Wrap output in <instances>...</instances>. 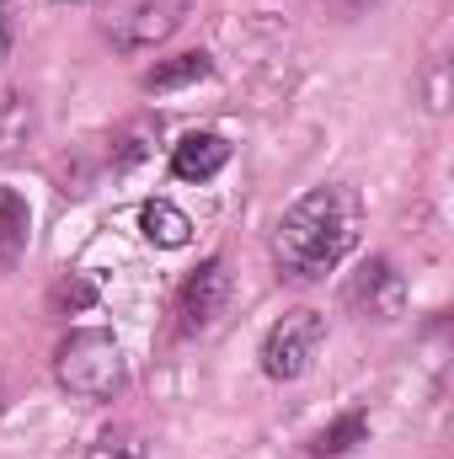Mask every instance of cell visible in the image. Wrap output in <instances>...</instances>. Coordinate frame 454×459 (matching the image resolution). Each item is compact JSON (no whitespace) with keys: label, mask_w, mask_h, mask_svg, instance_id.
I'll use <instances>...</instances> for the list:
<instances>
[{"label":"cell","mask_w":454,"mask_h":459,"mask_svg":"<svg viewBox=\"0 0 454 459\" xmlns=\"http://www.w3.org/2000/svg\"><path fill=\"white\" fill-rule=\"evenodd\" d=\"M0 417H5V385H0Z\"/></svg>","instance_id":"cell-18"},{"label":"cell","mask_w":454,"mask_h":459,"mask_svg":"<svg viewBox=\"0 0 454 459\" xmlns=\"http://www.w3.org/2000/svg\"><path fill=\"white\" fill-rule=\"evenodd\" d=\"M230 294H235V278H230L225 256L198 262V267L182 278V289H177V332H182V337L209 332V326L230 310Z\"/></svg>","instance_id":"cell-5"},{"label":"cell","mask_w":454,"mask_h":459,"mask_svg":"<svg viewBox=\"0 0 454 459\" xmlns=\"http://www.w3.org/2000/svg\"><path fill=\"white\" fill-rule=\"evenodd\" d=\"M188 11H193V0H102L97 27L118 54H144V48L166 43L188 22Z\"/></svg>","instance_id":"cell-3"},{"label":"cell","mask_w":454,"mask_h":459,"mask_svg":"<svg viewBox=\"0 0 454 459\" xmlns=\"http://www.w3.org/2000/svg\"><path fill=\"white\" fill-rule=\"evenodd\" d=\"M342 5H347V11H374L380 0H342Z\"/></svg>","instance_id":"cell-17"},{"label":"cell","mask_w":454,"mask_h":459,"mask_svg":"<svg viewBox=\"0 0 454 459\" xmlns=\"http://www.w3.org/2000/svg\"><path fill=\"white\" fill-rule=\"evenodd\" d=\"M139 235H144L150 246H161V251H182V246L193 240V220H188L171 198H150V204L139 209Z\"/></svg>","instance_id":"cell-8"},{"label":"cell","mask_w":454,"mask_h":459,"mask_svg":"<svg viewBox=\"0 0 454 459\" xmlns=\"http://www.w3.org/2000/svg\"><path fill=\"white\" fill-rule=\"evenodd\" d=\"M358 230H363V209L347 182L310 187L305 198L284 209V220L273 230V262L289 283H321L353 256Z\"/></svg>","instance_id":"cell-1"},{"label":"cell","mask_w":454,"mask_h":459,"mask_svg":"<svg viewBox=\"0 0 454 459\" xmlns=\"http://www.w3.org/2000/svg\"><path fill=\"white\" fill-rule=\"evenodd\" d=\"M214 75V65H209V54H177V59H166V65H155V70H144V91H182V86H198V81H209Z\"/></svg>","instance_id":"cell-10"},{"label":"cell","mask_w":454,"mask_h":459,"mask_svg":"<svg viewBox=\"0 0 454 459\" xmlns=\"http://www.w3.org/2000/svg\"><path fill=\"white\" fill-rule=\"evenodd\" d=\"M358 444H369V417L363 411H342L337 422H327L310 438V459H337L347 449H358Z\"/></svg>","instance_id":"cell-11"},{"label":"cell","mask_w":454,"mask_h":459,"mask_svg":"<svg viewBox=\"0 0 454 459\" xmlns=\"http://www.w3.org/2000/svg\"><path fill=\"white\" fill-rule=\"evenodd\" d=\"M59 5H75V0H59Z\"/></svg>","instance_id":"cell-19"},{"label":"cell","mask_w":454,"mask_h":459,"mask_svg":"<svg viewBox=\"0 0 454 459\" xmlns=\"http://www.w3.org/2000/svg\"><path fill=\"white\" fill-rule=\"evenodd\" d=\"M97 305V283L92 278H81V273H70V278H59L54 283V310H92Z\"/></svg>","instance_id":"cell-15"},{"label":"cell","mask_w":454,"mask_h":459,"mask_svg":"<svg viewBox=\"0 0 454 459\" xmlns=\"http://www.w3.org/2000/svg\"><path fill=\"white\" fill-rule=\"evenodd\" d=\"M225 166H230V139L225 134L198 128V134H182V144H171V177H182V182H209V177H220Z\"/></svg>","instance_id":"cell-7"},{"label":"cell","mask_w":454,"mask_h":459,"mask_svg":"<svg viewBox=\"0 0 454 459\" xmlns=\"http://www.w3.org/2000/svg\"><path fill=\"white\" fill-rule=\"evenodd\" d=\"M11 38H16V22H11V11L0 5V65H5V54H11Z\"/></svg>","instance_id":"cell-16"},{"label":"cell","mask_w":454,"mask_h":459,"mask_svg":"<svg viewBox=\"0 0 454 459\" xmlns=\"http://www.w3.org/2000/svg\"><path fill=\"white\" fill-rule=\"evenodd\" d=\"M155 134H161V123L155 117H134V123H123L113 139V166L118 171H128V166H139L150 150H155Z\"/></svg>","instance_id":"cell-13"},{"label":"cell","mask_w":454,"mask_h":459,"mask_svg":"<svg viewBox=\"0 0 454 459\" xmlns=\"http://www.w3.org/2000/svg\"><path fill=\"white\" fill-rule=\"evenodd\" d=\"M54 379L75 395V401H113L128 379V363H123V347L113 332L102 326H75L59 352H54Z\"/></svg>","instance_id":"cell-2"},{"label":"cell","mask_w":454,"mask_h":459,"mask_svg":"<svg viewBox=\"0 0 454 459\" xmlns=\"http://www.w3.org/2000/svg\"><path fill=\"white\" fill-rule=\"evenodd\" d=\"M342 305H347L358 321H396V316L406 310V278L396 273L390 256H369V262L347 278Z\"/></svg>","instance_id":"cell-6"},{"label":"cell","mask_w":454,"mask_h":459,"mask_svg":"<svg viewBox=\"0 0 454 459\" xmlns=\"http://www.w3.org/2000/svg\"><path fill=\"white\" fill-rule=\"evenodd\" d=\"M32 240V204L16 187H0V267H11Z\"/></svg>","instance_id":"cell-9"},{"label":"cell","mask_w":454,"mask_h":459,"mask_svg":"<svg viewBox=\"0 0 454 459\" xmlns=\"http://www.w3.org/2000/svg\"><path fill=\"white\" fill-rule=\"evenodd\" d=\"M38 128V113H32V97L22 91H5L0 97V155H11L16 144H27Z\"/></svg>","instance_id":"cell-12"},{"label":"cell","mask_w":454,"mask_h":459,"mask_svg":"<svg viewBox=\"0 0 454 459\" xmlns=\"http://www.w3.org/2000/svg\"><path fill=\"white\" fill-rule=\"evenodd\" d=\"M327 342V316L321 310H289L267 326L262 337V374L267 379H300L310 374L316 352Z\"/></svg>","instance_id":"cell-4"},{"label":"cell","mask_w":454,"mask_h":459,"mask_svg":"<svg viewBox=\"0 0 454 459\" xmlns=\"http://www.w3.org/2000/svg\"><path fill=\"white\" fill-rule=\"evenodd\" d=\"M86 459H150V444H144V433H139V428L113 422V428H102V433L92 438Z\"/></svg>","instance_id":"cell-14"}]
</instances>
